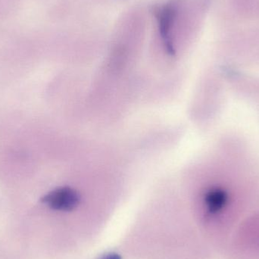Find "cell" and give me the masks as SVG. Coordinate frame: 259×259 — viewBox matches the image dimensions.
<instances>
[{
  "mask_svg": "<svg viewBox=\"0 0 259 259\" xmlns=\"http://www.w3.org/2000/svg\"><path fill=\"white\" fill-rule=\"evenodd\" d=\"M41 202L55 211H71L78 206L80 196L74 189L62 187L44 195Z\"/></svg>",
  "mask_w": 259,
  "mask_h": 259,
  "instance_id": "cell-1",
  "label": "cell"
},
{
  "mask_svg": "<svg viewBox=\"0 0 259 259\" xmlns=\"http://www.w3.org/2000/svg\"><path fill=\"white\" fill-rule=\"evenodd\" d=\"M228 203V195L220 189H212L205 196V204L210 214H215L223 210Z\"/></svg>",
  "mask_w": 259,
  "mask_h": 259,
  "instance_id": "cell-2",
  "label": "cell"
},
{
  "mask_svg": "<svg viewBox=\"0 0 259 259\" xmlns=\"http://www.w3.org/2000/svg\"><path fill=\"white\" fill-rule=\"evenodd\" d=\"M100 259H122V257L116 252H109L100 257Z\"/></svg>",
  "mask_w": 259,
  "mask_h": 259,
  "instance_id": "cell-3",
  "label": "cell"
}]
</instances>
